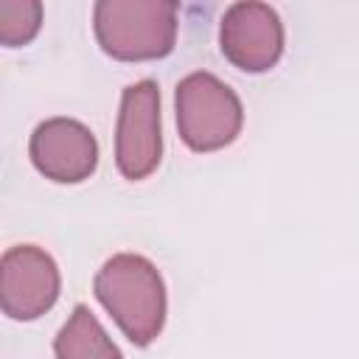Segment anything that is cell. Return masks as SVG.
<instances>
[{
    "mask_svg": "<svg viewBox=\"0 0 359 359\" xmlns=\"http://www.w3.org/2000/svg\"><path fill=\"white\" fill-rule=\"evenodd\" d=\"M163 160V121H160V87L151 79L129 84L121 95L115 123V165L137 182L146 180Z\"/></svg>",
    "mask_w": 359,
    "mask_h": 359,
    "instance_id": "4",
    "label": "cell"
},
{
    "mask_svg": "<svg viewBox=\"0 0 359 359\" xmlns=\"http://www.w3.org/2000/svg\"><path fill=\"white\" fill-rule=\"evenodd\" d=\"M93 292L132 345L146 348L160 337L168 297L163 275L149 258L137 252L107 258L93 278Z\"/></svg>",
    "mask_w": 359,
    "mask_h": 359,
    "instance_id": "1",
    "label": "cell"
},
{
    "mask_svg": "<svg viewBox=\"0 0 359 359\" xmlns=\"http://www.w3.org/2000/svg\"><path fill=\"white\" fill-rule=\"evenodd\" d=\"M283 22L266 3H233L219 22L224 59L244 73H266L283 56Z\"/></svg>",
    "mask_w": 359,
    "mask_h": 359,
    "instance_id": "6",
    "label": "cell"
},
{
    "mask_svg": "<svg viewBox=\"0 0 359 359\" xmlns=\"http://www.w3.org/2000/svg\"><path fill=\"white\" fill-rule=\"evenodd\" d=\"M39 0H0V42L6 48H22L34 42L42 28Z\"/></svg>",
    "mask_w": 359,
    "mask_h": 359,
    "instance_id": "9",
    "label": "cell"
},
{
    "mask_svg": "<svg viewBox=\"0 0 359 359\" xmlns=\"http://www.w3.org/2000/svg\"><path fill=\"white\" fill-rule=\"evenodd\" d=\"M177 3L101 0L93 6V31L101 50L118 62H151L174 50Z\"/></svg>",
    "mask_w": 359,
    "mask_h": 359,
    "instance_id": "2",
    "label": "cell"
},
{
    "mask_svg": "<svg viewBox=\"0 0 359 359\" xmlns=\"http://www.w3.org/2000/svg\"><path fill=\"white\" fill-rule=\"evenodd\" d=\"M62 275L56 261L36 244L8 247L0 258V306L6 317L31 323L59 300Z\"/></svg>",
    "mask_w": 359,
    "mask_h": 359,
    "instance_id": "5",
    "label": "cell"
},
{
    "mask_svg": "<svg viewBox=\"0 0 359 359\" xmlns=\"http://www.w3.org/2000/svg\"><path fill=\"white\" fill-rule=\"evenodd\" d=\"M56 359H123L98 317L79 303L53 339Z\"/></svg>",
    "mask_w": 359,
    "mask_h": 359,
    "instance_id": "8",
    "label": "cell"
},
{
    "mask_svg": "<svg viewBox=\"0 0 359 359\" xmlns=\"http://www.w3.org/2000/svg\"><path fill=\"white\" fill-rule=\"evenodd\" d=\"M174 115L182 143L194 151H219L244 126V107L236 90L208 70H194L177 84Z\"/></svg>",
    "mask_w": 359,
    "mask_h": 359,
    "instance_id": "3",
    "label": "cell"
},
{
    "mask_svg": "<svg viewBox=\"0 0 359 359\" xmlns=\"http://www.w3.org/2000/svg\"><path fill=\"white\" fill-rule=\"evenodd\" d=\"M28 154L34 168L62 185L84 182L98 168V140L76 118H48L36 123L28 140Z\"/></svg>",
    "mask_w": 359,
    "mask_h": 359,
    "instance_id": "7",
    "label": "cell"
}]
</instances>
